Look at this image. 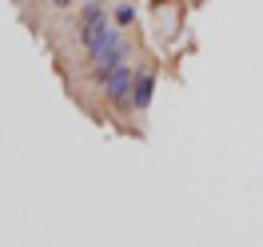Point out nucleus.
<instances>
[{
	"label": "nucleus",
	"instance_id": "nucleus-1",
	"mask_svg": "<svg viewBox=\"0 0 263 247\" xmlns=\"http://www.w3.org/2000/svg\"><path fill=\"white\" fill-rule=\"evenodd\" d=\"M100 80V92L112 100V104H132V88H136V72H132L128 64H116L112 72H104V76H96Z\"/></svg>",
	"mask_w": 263,
	"mask_h": 247
},
{
	"label": "nucleus",
	"instance_id": "nucleus-2",
	"mask_svg": "<svg viewBox=\"0 0 263 247\" xmlns=\"http://www.w3.org/2000/svg\"><path fill=\"white\" fill-rule=\"evenodd\" d=\"M124 48H128V40H120L116 32H104L96 40V48L92 52V64H96V76H104V72H112L116 64H124Z\"/></svg>",
	"mask_w": 263,
	"mask_h": 247
},
{
	"label": "nucleus",
	"instance_id": "nucleus-3",
	"mask_svg": "<svg viewBox=\"0 0 263 247\" xmlns=\"http://www.w3.org/2000/svg\"><path fill=\"white\" fill-rule=\"evenodd\" d=\"M104 32H108V16H104V8L92 0V4L80 12V44L84 48H96V40Z\"/></svg>",
	"mask_w": 263,
	"mask_h": 247
},
{
	"label": "nucleus",
	"instance_id": "nucleus-4",
	"mask_svg": "<svg viewBox=\"0 0 263 247\" xmlns=\"http://www.w3.org/2000/svg\"><path fill=\"white\" fill-rule=\"evenodd\" d=\"M152 88H156V72H152V68H140V72H136V88H132V108H136V112H148L152 108Z\"/></svg>",
	"mask_w": 263,
	"mask_h": 247
},
{
	"label": "nucleus",
	"instance_id": "nucleus-5",
	"mask_svg": "<svg viewBox=\"0 0 263 247\" xmlns=\"http://www.w3.org/2000/svg\"><path fill=\"white\" fill-rule=\"evenodd\" d=\"M132 16H136V12H132L128 4H120V12H116V24H132Z\"/></svg>",
	"mask_w": 263,
	"mask_h": 247
},
{
	"label": "nucleus",
	"instance_id": "nucleus-6",
	"mask_svg": "<svg viewBox=\"0 0 263 247\" xmlns=\"http://www.w3.org/2000/svg\"><path fill=\"white\" fill-rule=\"evenodd\" d=\"M52 4H60V8H68V4H72V0H52Z\"/></svg>",
	"mask_w": 263,
	"mask_h": 247
}]
</instances>
